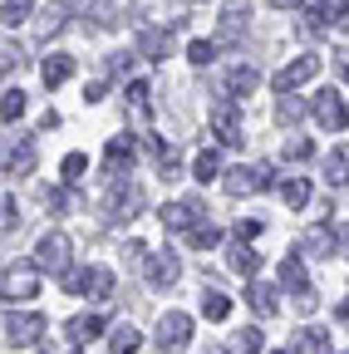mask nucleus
Instances as JSON below:
<instances>
[{
  "mask_svg": "<svg viewBox=\"0 0 349 354\" xmlns=\"http://www.w3.org/2000/svg\"><path fill=\"white\" fill-rule=\"evenodd\" d=\"M187 59H192V64H211V59H216V39H192V44H187Z\"/></svg>",
  "mask_w": 349,
  "mask_h": 354,
  "instance_id": "c9c22d12",
  "label": "nucleus"
},
{
  "mask_svg": "<svg viewBox=\"0 0 349 354\" xmlns=\"http://www.w3.org/2000/svg\"><path fill=\"white\" fill-rule=\"evenodd\" d=\"M0 59H6V69H20V64H25V50L6 39V50H0Z\"/></svg>",
  "mask_w": 349,
  "mask_h": 354,
  "instance_id": "c03bdc74",
  "label": "nucleus"
},
{
  "mask_svg": "<svg viewBox=\"0 0 349 354\" xmlns=\"http://www.w3.org/2000/svg\"><path fill=\"white\" fill-rule=\"evenodd\" d=\"M69 74H74V55H50L45 64H39V79H45V88H59Z\"/></svg>",
  "mask_w": 349,
  "mask_h": 354,
  "instance_id": "b1692460",
  "label": "nucleus"
},
{
  "mask_svg": "<svg viewBox=\"0 0 349 354\" xmlns=\"http://www.w3.org/2000/svg\"><path fill=\"white\" fill-rule=\"evenodd\" d=\"M20 113H25V94H20V88H6V94H0V118H6V128H10Z\"/></svg>",
  "mask_w": 349,
  "mask_h": 354,
  "instance_id": "72a5a7b5",
  "label": "nucleus"
},
{
  "mask_svg": "<svg viewBox=\"0 0 349 354\" xmlns=\"http://www.w3.org/2000/svg\"><path fill=\"white\" fill-rule=\"evenodd\" d=\"M202 315H207V320H227V315H232V300H227L222 290H207V295H202Z\"/></svg>",
  "mask_w": 349,
  "mask_h": 354,
  "instance_id": "2f4dec72",
  "label": "nucleus"
},
{
  "mask_svg": "<svg viewBox=\"0 0 349 354\" xmlns=\"http://www.w3.org/2000/svg\"><path fill=\"white\" fill-rule=\"evenodd\" d=\"M310 113H315V123H320V128H330V133H339V128L349 123V99L339 94V88H325V94H315V104H310Z\"/></svg>",
  "mask_w": 349,
  "mask_h": 354,
  "instance_id": "0eeeda50",
  "label": "nucleus"
},
{
  "mask_svg": "<svg viewBox=\"0 0 349 354\" xmlns=\"http://www.w3.org/2000/svg\"><path fill=\"white\" fill-rule=\"evenodd\" d=\"M45 335V315H35V310H10L6 315V344L25 349V344H39Z\"/></svg>",
  "mask_w": 349,
  "mask_h": 354,
  "instance_id": "423d86ee",
  "label": "nucleus"
},
{
  "mask_svg": "<svg viewBox=\"0 0 349 354\" xmlns=\"http://www.w3.org/2000/svg\"><path fill=\"white\" fill-rule=\"evenodd\" d=\"M35 266L50 276H69V236L64 232H45L35 246Z\"/></svg>",
  "mask_w": 349,
  "mask_h": 354,
  "instance_id": "f03ea898",
  "label": "nucleus"
},
{
  "mask_svg": "<svg viewBox=\"0 0 349 354\" xmlns=\"http://www.w3.org/2000/svg\"><path fill=\"white\" fill-rule=\"evenodd\" d=\"M216 241H222V232H216V221H207V216L187 232V246H197V251H207V246H216Z\"/></svg>",
  "mask_w": 349,
  "mask_h": 354,
  "instance_id": "7c9ffc66",
  "label": "nucleus"
},
{
  "mask_svg": "<svg viewBox=\"0 0 349 354\" xmlns=\"http://www.w3.org/2000/svg\"><path fill=\"white\" fill-rule=\"evenodd\" d=\"M334 315H339V320H349V300H339V310H334Z\"/></svg>",
  "mask_w": 349,
  "mask_h": 354,
  "instance_id": "09e8293b",
  "label": "nucleus"
},
{
  "mask_svg": "<svg viewBox=\"0 0 349 354\" xmlns=\"http://www.w3.org/2000/svg\"><path fill=\"white\" fill-rule=\"evenodd\" d=\"M138 202H143V197H138V187L128 183V177H113V183H109V202H104V207H109V216H113V221L133 216V212H138Z\"/></svg>",
  "mask_w": 349,
  "mask_h": 354,
  "instance_id": "dca6fc26",
  "label": "nucleus"
},
{
  "mask_svg": "<svg viewBox=\"0 0 349 354\" xmlns=\"http://www.w3.org/2000/svg\"><path fill=\"white\" fill-rule=\"evenodd\" d=\"M167 50H172V30H158V25L138 30V55L143 59H167Z\"/></svg>",
  "mask_w": 349,
  "mask_h": 354,
  "instance_id": "a211bd4d",
  "label": "nucleus"
},
{
  "mask_svg": "<svg viewBox=\"0 0 349 354\" xmlns=\"http://www.w3.org/2000/svg\"><path fill=\"white\" fill-rule=\"evenodd\" d=\"M271 6H276V10H290V6H300V0H271Z\"/></svg>",
  "mask_w": 349,
  "mask_h": 354,
  "instance_id": "de8ad7c7",
  "label": "nucleus"
},
{
  "mask_svg": "<svg viewBox=\"0 0 349 354\" xmlns=\"http://www.w3.org/2000/svg\"><path fill=\"white\" fill-rule=\"evenodd\" d=\"M109 94V74H99V79H89V84H84V99H89V104H99Z\"/></svg>",
  "mask_w": 349,
  "mask_h": 354,
  "instance_id": "a19ab883",
  "label": "nucleus"
},
{
  "mask_svg": "<svg viewBox=\"0 0 349 354\" xmlns=\"http://www.w3.org/2000/svg\"><path fill=\"white\" fill-rule=\"evenodd\" d=\"M232 236H241V241H256V236H261V221H256V216H241Z\"/></svg>",
  "mask_w": 349,
  "mask_h": 354,
  "instance_id": "37998d69",
  "label": "nucleus"
},
{
  "mask_svg": "<svg viewBox=\"0 0 349 354\" xmlns=\"http://www.w3.org/2000/svg\"><path fill=\"white\" fill-rule=\"evenodd\" d=\"M344 79H349V59H344Z\"/></svg>",
  "mask_w": 349,
  "mask_h": 354,
  "instance_id": "8fccbe9b",
  "label": "nucleus"
},
{
  "mask_svg": "<svg viewBox=\"0 0 349 354\" xmlns=\"http://www.w3.org/2000/svg\"><path fill=\"white\" fill-rule=\"evenodd\" d=\"M64 335H69L74 349H79V344H89L94 335H104V315H74V320L64 325Z\"/></svg>",
  "mask_w": 349,
  "mask_h": 354,
  "instance_id": "412c9836",
  "label": "nucleus"
},
{
  "mask_svg": "<svg viewBox=\"0 0 349 354\" xmlns=\"http://www.w3.org/2000/svg\"><path fill=\"white\" fill-rule=\"evenodd\" d=\"M300 251H310V256H334V251H339V236H334L330 227H310V232H305V241H300Z\"/></svg>",
  "mask_w": 349,
  "mask_h": 354,
  "instance_id": "5701e85b",
  "label": "nucleus"
},
{
  "mask_svg": "<svg viewBox=\"0 0 349 354\" xmlns=\"http://www.w3.org/2000/svg\"><path fill=\"white\" fill-rule=\"evenodd\" d=\"M128 104H133L138 113H148V84H143V79H133V84H128Z\"/></svg>",
  "mask_w": 349,
  "mask_h": 354,
  "instance_id": "ea45409f",
  "label": "nucleus"
},
{
  "mask_svg": "<svg viewBox=\"0 0 349 354\" xmlns=\"http://www.w3.org/2000/svg\"><path fill=\"white\" fill-rule=\"evenodd\" d=\"M281 286H285V290H290L295 300L315 295L310 276H305V251H290V256H281Z\"/></svg>",
  "mask_w": 349,
  "mask_h": 354,
  "instance_id": "4468645a",
  "label": "nucleus"
},
{
  "mask_svg": "<svg viewBox=\"0 0 349 354\" xmlns=\"http://www.w3.org/2000/svg\"><path fill=\"white\" fill-rule=\"evenodd\" d=\"M256 84H261V74H256L251 64H232V69L222 74V84H216V99H232V104H236V99L251 94Z\"/></svg>",
  "mask_w": 349,
  "mask_h": 354,
  "instance_id": "ddd939ff",
  "label": "nucleus"
},
{
  "mask_svg": "<svg viewBox=\"0 0 349 354\" xmlns=\"http://www.w3.org/2000/svg\"><path fill=\"white\" fill-rule=\"evenodd\" d=\"M339 30V0H310L305 6V35H325Z\"/></svg>",
  "mask_w": 349,
  "mask_h": 354,
  "instance_id": "f3484780",
  "label": "nucleus"
},
{
  "mask_svg": "<svg viewBox=\"0 0 349 354\" xmlns=\"http://www.w3.org/2000/svg\"><path fill=\"white\" fill-rule=\"evenodd\" d=\"M325 183H334V187L349 183V143H339V148L325 158Z\"/></svg>",
  "mask_w": 349,
  "mask_h": 354,
  "instance_id": "a878e982",
  "label": "nucleus"
},
{
  "mask_svg": "<svg viewBox=\"0 0 349 354\" xmlns=\"http://www.w3.org/2000/svg\"><path fill=\"white\" fill-rule=\"evenodd\" d=\"M276 183V167L271 162H241L227 172V192L232 197H256V192H266Z\"/></svg>",
  "mask_w": 349,
  "mask_h": 354,
  "instance_id": "f257e3e1",
  "label": "nucleus"
},
{
  "mask_svg": "<svg viewBox=\"0 0 349 354\" xmlns=\"http://www.w3.org/2000/svg\"><path fill=\"white\" fill-rule=\"evenodd\" d=\"M178 271H182V266H178V256H172V251H162V256H148V286L167 290L172 281H178Z\"/></svg>",
  "mask_w": 349,
  "mask_h": 354,
  "instance_id": "aec40b11",
  "label": "nucleus"
},
{
  "mask_svg": "<svg viewBox=\"0 0 349 354\" xmlns=\"http://www.w3.org/2000/svg\"><path fill=\"white\" fill-rule=\"evenodd\" d=\"M0 216H6V232H15V227H20V202L6 197V202H0Z\"/></svg>",
  "mask_w": 349,
  "mask_h": 354,
  "instance_id": "79ce46f5",
  "label": "nucleus"
},
{
  "mask_svg": "<svg viewBox=\"0 0 349 354\" xmlns=\"http://www.w3.org/2000/svg\"><path fill=\"white\" fill-rule=\"evenodd\" d=\"M64 286H69V295H94V300H104V295L113 290V271H109V266H84V271H69V276H64Z\"/></svg>",
  "mask_w": 349,
  "mask_h": 354,
  "instance_id": "39448f33",
  "label": "nucleus"
},
{
  "mask_svg": "<svg viewBox=\"0 0 349 354\" xmlns=\"http://www.w3.org/2000/svg\"><path fill=\"white\" fill-rule=\"evenodd\" d=\"M216 172H222V153H216V148H202V153L192 158V177H197V183H211Z\"/></svg>",
  "mask_w": 349,
  "mask_h": 354,
  "instance_id": "cd10ccee",
  "label": "nucleus"
},
{
  "mask_svg": "<svg viewBox=\"0 0 349 354\" xmlns=\"http://www.w3.org/2000/svg\"><path fill=\"white\" fill-rule=\"evenodd\" d=\"M315 74H320V59H315V55H300V59L281 64V69L271 74V84H276V94H290V88H300V84H310Z\"/></svg>",
  "mask_w": 349,
  "mask_h": 354,
  "instance_id": "6e6552de",
  "label": "nucleus"
},
{
  "mask_svg": "<svg viewBox=\"0 0 349 354\" xmlns=\"http://www.w3.org/2000/svg\"><path fill=\"white\" fill-rule=\"evenodd\" d=\"M202 216H207V212H202V202H197V197H182V202H167V207L158 212V221H162V227H167V232H182V236H187V232L197 227Z\"/></svg>",
  "mask_w": 349,
  "mask_h": 354,
  "instance_id": "1a4fd4ad",
  "label": "nucleus"
},
{
  "mask_svg": "<svg viewBox=\"0 0 349 354\" xmlns=\"http://www.w3.org/2000/svg\"><path fill=\"white\" fill-rule=\"evenodd\" d=\"M334 236H339V251L349 256V221H339V227H334Z\"/></svg>",
  "mask_w": 349,
  "mask_h": 354,
  "instance_id": "a18cd8bd",
  "label": "nucleus"
},
{
  "mask_svg": "<svg viewBox=\"0 0 349 354\" xmlns=\"http://www.w3.org/2000/svg\"><path fill=\"white\" fill-rule=\"evenodd\" d=\"M276 354H285V349H276Z\"/></svg>",
  "mask_w": 349,
  "mask_h": 354,
  "instance_id": "603ef678",
  "label": "nucleus"
},
{
  "mask_svg": "<svg viewBox=\"0 0 349 354\" xmlns=\"http://www.w3.org/2000/svg\"><path fill=\"white\" fill-rule=\"evenodd\" d=\"M344 354H349V349H344Z\"/></svg>",
  "mask_w": 349,
  "mask_h": 354,
  "instance_id": "864d4df0",
  "label": "nucleus"
},
{
  "mask_svg": "<svg viewBox=\"0 0 349 354\" xmlns=\"http://www.w3.org/2000/svg\"><path fill=\"white\" fill-rule=\"evenodd\" d=\"M64 20H69V6H50L45 15H39V35H45V39H55V35L64 30Z\"/></svg>",
  "mask_w": 349,
  "mask_h": 354,
  "instance_id": "473e14b6",
  "label": "nucleus"
},
{
  "mask_svg": "<svg viewBox=\"0 0 349 354\" xmlns=\"http://www.w3.org/2000/svg\"><path fill=\"white\" fill-rule=\"evenodd\" d=\"M74 354H84V349H74Z\"/></svg>",
  "mask_w": 349,
  "mask_h": 354,
  "instance_id": "3c124183",
  "label": "nucleus"
},
{
  "mask_svg": "<svg viewBox=\"0 0 349 354\" xmlns=\"http://www.w3.org/2000/svg\"><path fill=\"white\" fill-rule=\"evenodd\" d=\"M35 10V0H0V15H6V25H25Z\"/></svg>",
  "mask_w": 349,
  "mask_h": 354,
  "instance_id": "f704fd0d",
  "label": "nucleus"
},
{
  "mask_svg": "<svg viewBox=\"0 0 349 354\" xmlns=\"http://www.w3.org/2000/svg\"><path fill=\"white\" fill-rule=\"evenodd\" d=\"M227 354H261V330H256V325L236 330V335L227 339Z\"/></svg>",
  "mask_w": 349,
  "mask_h": 354,
  "instance_id": "c756f323",
  "label": "nucleus"
},
{
  "mask_svg": "<svg viewBox=\"0 0 349 354\" xmlns=\"http://www.w3.org/2000/svg\"><path fill=\"white\" fill-rule=\"evenodd\" d=\"M281 202L290 212H300L305 202H310V183H305V177H285V183H281Z\"/></svg>",
  "mask_w": 349,
  "mask_h": 354,
  "instance_id": "bb28decb",
  "label": "nucleus"
},
{
  "mask_svg": "<svg viewBox=\"0 0 349 354\" xmlns=\"http://www.w3.org/2000/svg\"><path fill=\"white\" fill-rule=\"evenodd\" d=\"M211 133H216V143H222V148L246 143V128H241V113H236L232 99H216L211 104Z\"/></svg>",
  "mask_w": 349,
  "mask_h": 354,
  "instance_id": "7ed1b4c3",
  "label": "nucleus"
},
{
  "mask_svg": "<svg viewBox=\"0 0 349 354\" xmlns=\"http://www.w3.org/2000/svg\"><path fill=\"white\" fill-rule=\"evenodd\" d=\"M133 162H138V143L128 138V133H123V138H109V148H104V172H109V183H113V177H123Z\"/></svg>",
  "mask_w": 349,
  "mask_h": 354,
  "instance_id": "2eb2a0df",
  "label": "nucleus"
},
{
  "mask_svg": "<svg viewBox=\"0 0 349 354\" xmlns=\"http://www.w3.org/2000/svg\"><path fill=\"white\" fill-rule=\"evenodd\" d=\"M59 172H64V183H79V177L89 172V158H84V153H69V158L59 162Z\"/></svg>",
  "mask_w": 349,
  "mask_h": 354,
  "instance_id": "e433bc0d",
  "label": "nucleus"
},
{
  "mask_svg": "<svg viewBox=\"0 0 349 354\" xmlns=\"http://www.w3.org/2000/svg\"><path fill=\"white\" fill-rule=\"evenodd\" d=\"M246 300H251L256 315H276V310H281V290H276V286H266V281H251Z\"/></svg>",
  "mask_w": 349,
  "mask_h": 354,
  "instance_id": "4be33fe9",
  "label": "nucleus"
},
{
  "mask_svg": "<svg viewBox=\"0 0 349 354\" xmlns=\"http://www.w3.org/2000/svg\"><path fill=\"white\" fill-rule=\"evenodd\" d=\"M35 167V138L30 133H10L6 138V177H25Z\"/></svg>",
  "mask_w": 349,
  "mask_h": 354,
  "instance_id": "f8f14e48",
  "label": "nucleus"
},
{
  "mask_svg": "<svg viewBox=\"0 0 349 354\" xmlns=\"http://www.w3.org/2000/svg\"><path fill=\"white\" fill-rule=\"evenodd\" d=\"M310 153H315V143H310V138H290V143H285V158H290V162H305Z\"/></svg>",
  "mask_w": 349,
  "mask_h": 354,
  "instance_id": "58836bf2",
  "label": "nucleus"
},
{
  "mask_svg": "<svg viewBox=\"0 0 349 354\" xmlns=\"http://www.w3.org/2000/svg\"><path fill=\"white\" fill-rule=\"evenodd\" d=\"M246 25H251V0H227V6H222V25H216V44H236Z\"/></svg>",
  "mask_w": 349,
  "mask_h": 354,
  "instance_id": "9d476101",
  "label": "nucleus"
},
{
  "mask_svg": "<svg viewBox=\"0 0 349 354\" xmlns=\"http://www.w3.org/2000/svg\"><path fill=\"white\" fill-rule=\"evenodd\" d=\"M138 344H143V335H138L133 325H128V320H123V325H118V330L109 335V354H133Z\"/></svg>",
  "mask_w": 349,
  "mask_h": 354,
  "instance_id": "c85d7f7f",
  "label": "nucleus"
},
{
  "mask_svg": "<svg viewBox=\"0 0 349 354\" xmlns=\"http://www.w3.org/2000/svg\"><path fill=\"white\" fill-rule=\"evenodd\" d=\"M227 266H232L236 276H256V271H261V256L251 251V241L232 236V246H227Z\"/></svg>",
  "mask_w": 349,
  "mask_h": 354,
  "instance_id": "6ab92c4d",
  "label": "nucleus"
},
{
  "mask_svg": "<svg viewBox=\"0 0 349 354\" xmlns=\"http://www.w3.org/2000/svg\"><path fill=\"white\" fill-rule=\"evenodd\" d=\"M0 290H6V305H10V300L39 295V266H10L6 281H0Z\"/></svg>",
  "mask_w": 349,
  "mask_h": 354,
  "instance_id": "9b49d317",
  "label": "nucleus"
},
{
  "mask_svg": "<svg viewBox=\"0 0 349 354\" xmlns=\"http://www.w3.org/2000/svg\"><path fill=\"white\" fill-rule=\"evenodd\" d=\"M339 30H349V0H339Z\"/></svg>",
  "mask_w": 349,
  "mask_h": 354,
  "instance_id": "49530a36",
  "label": "nucleus"
},
{
  "mask_svg": "<svg viewBox=\"0 0 349 354\" xmlns=\"http://www.w3.org/2000/svg\"><path fill=\"white\" fill-rule=\"evenodd\" d=\"M158 344H162V354H182V349L192 344V315L167 310V315L158 320Z\"/></svg>",
  "mask_w": 349,
  "mask_h": 354,
  "instance_id": "20e7f679",
  "label": "nucleus"
},
{
  "mask_svg": "<svg viewBox=\"0 0 349 354\" xmlns=\"http://www.w3.org/2000/svg\"><path fill=\"white\" fill-rule=\"evenodd\" d=\"M300 113H305V104L281 94V104H276V118H281V123H300Z\"/></svg>",
  "mask_w": 349,
  "mask_h": 354,
  "instance_id": "4c0bfd02",
  "label": "nucleus"
},
{
  "mask_svg": "<svg viewBox=\"0 0 349 354\" xmlns=\"http://www.w3.org/2000/svg\"><path fill=\"white\" fill-rule=\"evenodd\" d=\"M290 354H330V335L305 325V330H295V349Z\"/></svg>",
  "mask_w": 349,
  "mask_h": 354,
  "instance_id": "393cba45",
  "label": "nucleus"
}]
</instances>
